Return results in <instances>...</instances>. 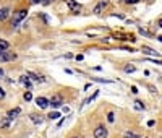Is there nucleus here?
I'll return each mask as SVG.
<instances>
[{
	"label": "nucleus",
	"instance_id": "1",
	"mask_svg": "<svg viewBox=\"0 0 162 138\" xmlns=\"http://www.w3.org/2000/svg\"><path fill=\"white\" fill-rule=\"evenodd\" d=\"M26 15H28V10H26V8L16 10L15 13H13V16H11V26H13V28H16V26H18L23 20L26 18Z\"/></svg>",
	"mask_w": 162,
	"mask_h": 138
},
{
	"label": "nucleus",
	"instance_id": "2",
	"mask_svg": "<svg viewBox=\"0 0 162 138\" xmlns=\"http://www.w3.org/2000/svg\"><path fill=\"white\" fill-rule=\"evenodd\" d=\"M16 59V54L15 52H11V50H2L0 52V62H11V60H15Z\"/></svg>",
	"mask_w": 162,
	"mask_h": 138
},
{
	"label": "nucleus",
	"instance_id": "3",
	"mask_svg": "<svg viewBox=\"0 0 162 138\" xmlns=\"http://www.w3.org/2000/svg\"><path fill=\"white\" fill-rule=\"evenodd\" d=\"M107 7H109V0H101V2L97 3L94 8H92V13H94V15H101Z\"/></svg>",
	"mask_w": 162,
	"mask_h": 138
},
{
	"label": "nucleus",
	"instance_id": "4",
	"mask_svg": "<svg viewBox=\"0 0 162 138\" xmlns=\"http://www.w3.org/2000/svg\"><path fill=\"white\" fill-rule=\"evenodd\" d=\"M65 3H67V7L70 8L71 13H79L81 11V5L76 2V0H65Z\"/></svg>",
	"mask_w": 162,
	"mask_h": 138
},
{
	"label": "nucleus",
	"instance_id": "5",
	"mask_svg": "<svg viewBox=\"0 0 162 138\" xmlns=\"http://www.w3.org/2000/svg\"><path fill=\"white\" fill-rule=\"evenodd\" d=\"M109 136V132L104 125H97L96 130H94V138H107Z\"/></svg>",
	"mask_w": 162,
	"mask_h": 138
},
{
	"label": "nucleus",
	"instance_id": "6",
	"mask_svg": "<svg viewBox=\"0 0 162 138\" xmlns=\"http://www.w3.org/2000/svg\"><path fill=\"white\" fill-rule=\"evenodd\" d=\"M62 104H63V97H62L60 94H55V96H52V99L49 101V106H52L54 109L60 107Z\"/></svg>",
	"mask_w": 162,
	"mask_h": 138
},
{
	"label": "nucleus",
	"instance_id": "7",
	"mask_svg": "<svg viewBox=\"0 0 162 138\" xmlns=\"http://www.w3.org/2000/svg\"><path fill=\"white\" fill-rule=\"evenodd\" d=\"M36 104H37L39 109H45V107H49V99L47 97L39 96V97H36Z\"/></svg>",
	"mask_w": 162,
	"mask_h": 138
},
{
	"label": "nucleus",
	"instance_id": "8",
	"mask_svg": "<svg viewBox=\"0 0 162 138\" xmlns=\"http://www.w3.org/2000/svg\"><path fill=\"white\" fill-rule=\"evenodd\" d=\"M141 52H143V54H146V55H151V57H159V55H160L159 52H156L154 49L148 47V45H143V47H141Z\"/></svg>",
	"mask_w": 162,
	"mask_h": 138
},
{
	"label": "nucleus",
	"instance_id": "9",
	"mask_svg": "<svg viewBox=\"0 0 162 138\" xmlns=\"http://www.w3.org/2000/svg\"><path fill=\"white\" fill-rule=\"evenodd\" d=\"M11 122H13V120H11L8 116L3 117V119H0V128H8L11 125Z\"/></svg>",
	"mask_w": 162,
	"mask_h": 138
},
{
	"label": "nucleus",
	"instance_id": "10",
	"mask_svg": "<svg viewBox=\"0 0 162 138\" xmlns=\"http://www.w3.org/2000/svg\"><path fill=\"white\" fill-rule=\"evenodd\" d=\"M20 114H21V109H20V107H16V109H11V111H8V114H7V116H8L11 120H13L15 117H18Z\"/></svg>",
	"mask_w": 162,
	"mask_h": 138
},
{
	"label": "nucleus",
	"instance_id": "11",
	"mask_svg": "<svg viewBox=\"0 0 162 138\" xmlns=\"http://www.w3.org/2000/svg\"><path fill=\"white\" fill-rule=\"evenodd\" d=\"M26 77H28V78H31L33 81H39V83H40V81H44V78H40L39 75L33 73V72H26Z\"/></svg>",
	"mask_w": 162,
	"mask_h": 138
},
{
	"label": "nucleus",
	"instance_id": "12",
	"mask_svg": "<svg viewBox=\"0 0 162 138\" xmlns=\"http://www.w3.org/2000/svg\"><path fill=\"white\" fill-rule=\"evenodd\" d=\"M123 138H141V135L136 133V132H133V130H126L123 133Z\"/></svg>",
	"mask_w": 162,
	"mask_h": 138
},
{
	"label": "nucleus",
	"instance_id": "13",
	"mask_svg": "<svg viewBox=\"0 0 162 138\" xmlns=\"http://www.w3.org/2000/svg\"><path fill=\"white\" fill-rule=\"evenodd\" d=\"M10 15V8L8 7H3V8H0V21H3L7 16Z\"/></svg>",
	"mask_w": 162,
	"mask_h": 138
},
{
	"label": "nucleus",
	"instance_id": "14",
	"mask_svg": "<svg viewBox=\"0 0 162 138\" xmlns=\"http://www.w3.org/2000/svg\"><path fill=\"white\" fill-rule=\"evenodd\" d=\"M20 81H21L23 85H25L26 88H31V81H29V80H28V77H26V75H23V77L20 78Z\"/></svg>",
	"mask_w": 162,
	"mask_h": 138
},
{
	"label": "nucleus",
	"instance_id": "15",
	"mask_svg": "<svg viewBox=\"0 0 162 138\" xmlns=\"http://www.w3.org/2000/svg\"><path fill=\"white\" fill-rule=\"evenodd\" d=\"M10 47V44L5 41V39H0V52H2V50H7Z\"/></svg>",
	"mask_w": 162,
	"mask_h": 138
},
{
	"label": "nucleus",
	"instance_id": "16",
	"mask_svg": "<svg viewBox=\"0 0 162 138\" xmlns=\"http://www.w3.org/2000/svg\"><path fill=\"white\" fill-rule=\"evenodd\" d=\"M31 120H33V122L34 124H42V117H40V116H37V114H33V116H31Z\"/></svg>",
	"mask_w": 162,
	"mask_h": 138
},
{
	"label": "nucleus",
	"instance_id": "17",
	"mask_svg": "<svg viewBox=\"0 0 162 138\" xmlns=\"http://www.w3.org/2000/svg\"><path fill=\"white\" fill-rule=\"evenodd\" d=\"M135 109H138V111H144L146 106H144L143 101H135Z\"/></svg>",
	"mask_w": 162,
	"mask_h": 138
},
{
	"label": "nucleus",
	"instance_id": "18",
	"mask_svg": "<svg viewBox=\"0 0 162 138\" xmlns=\"http://www.w3.org/2000/svg\"><path fill=\"white\" fill-rule=\"evenodd\" d=\"M97 94H99V89H96V91H94V94H92L91 97H88V99L84 101V104H89V102H91L92 99H96V97H97Z\"/></svg>",
	"mask_w": 162,
	"mask_h": 138
},
{
	"label": "nucleus",
	"instance_id": "19",
	"mask_svg": "<svg viewBox=\"0 0 162 138\" xmlns=\"http://www.w3.org/2000/svg\"><path fill=\"white\" fill-rule=\"evenodd\" d=\"M123 70H125L126 73H133V72H136V67H135V65H126Z\"/></svg>",
	"mask_w": 162,
	"mask_h": 138
},
{
	"label": "nucleus",
	"instance_id": "20",
	"mask_svg": "<svg viewBox=\"0 0 162 138\" xmlns=\"http://www.w3.org/2000/svg\"><path fill=\"white\" fill-rule=\"evenodd\" d=\"M59 117H60L59 112H52V114H49V119H50V120H57Z\"/></svg>",
	"mask_w": 162,
	"mask_h": 138
},
{
	"label": "nucleus",
	"instance_id": "21",
	"mask_svg": "<svg viewBox=\"0 0 162 138\" xmlns=\"http://www.w3.org/2000/svg\"><path fill=\"white\" fill-rule=\"evenodd\" d=\"M23 97H25V101H31V99H33L31 91H26V93H25V96H23Z\"/></svg>",
	"mask_w": 162,
	"mask_h": 138
},
{
	"label": "nucleus",
	"instance_id": "22",
	"mask_svg": "<svg viewBox=\"0 0 162 138\" xmlns=\"http://www.w3.org/2000/svg\"><path fill=\"white\" fill-rule=\"evenodd\" d=\"M107 120H109V122H114V120H115V114L114 112H109L107 114Z\"/></svg>",
	"mask_w": 162,
	"mask_h": 138
},
{
	"label": "nucleus",
	"instance_id": "23",
	"mask_svg": "<svg viewBox=\"0 0 162 138\" xmlns=\"http://www.w3.org/2000/svg\"><path fill=\"white\" fill-rule=\"evenodd\" d=\"M149 62H152V64H156V65H162V60H156V59H148Z\"/></svg>",
	"mask_w": 162,
	"mask_h": 138
},
{
	"label": "nucleus",
	"instance_id": "24",
	"mask_svg": "<svg viewBox=\"0 0 162 138\" xmlns=\"http://www.w3.org/2000/svg\"><path fill=\"white\" fill-rule=\"evenodd\" d=\"M125 2H126V3H131V5H133V3H138V2H140V0H125Z\"/></svg>",
	"mask_w": 162,
	"mask_h": 138
},
{
	"label": "nucleus",
	"instance_id": "25",
	"mask_svg": "<svg viewBox=\"0 0 162 138\" xmlns=\"http://www.w3.org/2000/svg\"><path fill=\"white\" fill-rule=\"evenodd\" d=\"M3 97H5V91L0 88V99H3Z\"/></svg>",
	"mask_w": 162,
	"mask_h": 138
},
{
	"label": "nucleus",
	"instance_id": "26",
	"mask_svg": "<svg viewBox=\"0 0 162 138\" xmlns=\"http://www.w3.org/2000/svg\"><path fill=\"white\" fill-rule=\"evenodd\" d=\"M131 93H135V94L138 93V88H136V86H131Z\"/></svg>",
	"mask_w": 162,
	"mask_h": 138
},
{
	"label": "nucleus",
	"instance_id": "27",
	"mask_svg": "<svg viewBox=\"0 0 162 138\" xmlns=\"http://www.w3.org/2000/svg\"><path fill=\"white\" fill-rule=\"evenodd\" d=\"M52 2V0H42V2H40V3H44V5H49Z\"/></svg>",
	"mask_w": 162,
	"mask_h": 138
},
{
	"label": "nucleus",
	"instance_id": "28",
	"mask_svg": "<svg viewBox=\"0 0 162 138\" xmlns=\"http://www.w3.org/2000/svg\"><path fill=\"white\" fill-rule=\"evenodd\" d=\"M39 2H42V0H31V3H39Z\"/></svg>",
	"mask_w": 162,
	"mask_h": 138
},
{
	"label": "nucleus",
	"instance_id": "29",
	"mask_svg": "<svg viewBox=\"0 0 162 138\" xmlns=\"http://www.w3.org/2000/svg\"><path fill=\"white\" fill-rule=\"evenodd\" d=\"M157 25H159V28H162V18H160V20L157 21Z\"/></svg>",
	"mask_w": 162,
	"mask_h": 138
},
{
	"label": "nucleus",
	"instance_id": "30",
	"mask_svg": "<svg viewBox=\"0 0 162 138\" xmlns=\"http://www.w3.org/2000/svg\"><path fill=\"white\" fill-rule=\"evenodd\" d=\"M2 77H3V70L0 68V78H2Z\"/></svg>",
	"mask_w": 162,
	"mask_h": 138
},
{
	"label": "nucleus",
	"instance_id": "31",
	"mask_svg": "<svg viewBox=\"0 0 162 138\" xmlns=\"http://www.w3.org/2000/svg\"><path fill=\"white\" fill-rule=\"evenodd\" d=\"M157 39H159V41H160V42H162V36H159V37H157Z\"/></svg>",
	"mask_w": 162,
	"mask_h": 138
},
{
	"label": "nucleus",
	"instance_id": "32",
	"mask_svg": "<svg viewBox=\"0 0 162 138\" xmlns=\"http://www.w3.org/2000/svg\"><path fill=\"white\" fill-rule=\"evenodd\" d=\"M73 138H81V136H73Z\"/></svg>",
	"mask_w": 162,
	"mask_h": 138
},
{
	"label": "nucleus",
	"instance_id": "33",
	"mask_svg": "<svg viewBox=\"0 0 162 138\" xmlns=\"http://www.w3.org/2000/svg\"><path fill=\"white\" fill-rule=\"evenodd\" d=\"M160 138H162V136H160Z\"/></svg>",
	"mask_w": 162,
	"mask_h": 138
}]
</instances>
